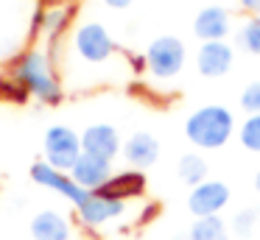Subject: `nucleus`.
Wrapping results in <instances>:
<instances>
[{"instance_id":"nucleus-1","label":"nucleus","mask_w":260,"mask_h":240,"mask_svg":"<svg viewBox=\"0 0 260 240\" xmlns=\"http://www.w3.org/2000/svg\"><path fill=\"white\" fill-rule=\"evenodd\" d=\"M9 73H12V81L28 92V98H37L45 106H53L62 100V84H59V76L53 73L51 56L45 50L40 48L23 50L12 61Z\"/></svg>"},{"instance_id":"nucleus-2","label":"nucleus","mask_w":260,"mask_h":240,"mask_svg":"<svg viewBox=\"0 0 260 240\" xmlns=\"http://www.w3.org/2000/svg\"><path fill=\"white\" fill-rule=\"evenodd\" d=\"M235 134V115L221 104H204L185 120V137L202 151H218Z\"/></svg>"},{"instance_id":"nucleus-3","label":"nucleus","mask_w":260,"mask_h":240,"mask_svg":"<svg viewBox=\"0 0 260 240\" xmlns=\"http://www.w3.org/2000/svg\"><path fill=\"white\" fill-rule=\"evenodd\" d=\"M187 61V48L179 37H171V33H162V37L151 39L146 48V70L151 78L157 81H171L182 73Z\"/></svg>"},{"instance_id":"nucleus-4","label":"nucleus","mask_w":260,"mask_h":240,"mask_svg":"<svg viewBox=\"0 0 260 240\" xmlns=\"http://www.w3.org/2000/svg\"><path fill=\"white\" fill-rule=\"evenodd\" d=\"M73 50L81 61L98 67V64H107V61L118 53V42H115L112 33L107 31V25L90 20V22H81L73 31Z\"/></svg>"},{"instance_id":"nucleus-5","label":"nucleus","mask_w":260,"mask_h":240,"mask_svg":"<svg viewBox=\"0 0 260 240\" xmlns=\"http://www.w3.org/2000/svg\"><path fill=\"white\" fill-rule=\"evenodd\" d=\"M42 154H45L48 165H53L56 170L70 173V167L84 154L81 151V134H76L68 126H51L45 131V137H42Z\"/></svg>"},{"instance_id":"nucleus-6","label":"nucleus","mask_w":260,"mask_h":240,"mask_svg":"<svg viewBox=\"0 0 260 240\" xmlns=\"http://www.w3.org/2000/svg\"><path fill=\"white\" fill-rule=\"evenodd\" d=\"M31 179H34L40 187L53 190V193H59L62 198H68L73 207H81V204L87 201V195H90L84 187H79V184L70 179V173L56 170V167L48 165L45 159H42V162H34V165H31Z\"/></svg>"},{"instance_id":"nucleus-7","label":"nucleus","mask_w":260,"mask_h":240,"mask_svg":"<svg viewBox=\"0 0 260 240\" xmlns=\"http://www.w3.org/2000/svg\"><path fill=\"white\" fill-rule=\"evenodd\" d=\"M232 193L221 179H207V182L196 184L187 195V210L196 218H210V215H221L226 204H230Z\"/></svg>"},{"instance_id":"nucleus-8","label":"nucleus","mask_w":260,"mask_h":240,"mask_svg":"<svg viewBox=\"0 0 260 240\" xmlns=\"http://www.w3.org/2000/svg\"><path fill=\"white\" fill-rule=\"evenodd\" d=\"M123 212H126V201H118V198H112V195L101 193V190H98V193H90L84 204L76 207V218H79V223L87 229L107 226L109 221L120 218Z\"/></svg>"},{"instance_id":"nucleus-9","label":"nucleus","mask_w":260,"mask_h":240,"mask_svg":"<svg viewBox=\"0 0 260 240\" xmlns=\"http://www.w3.org/2000/svg\"><path fill=\"white\" fill-rule=\"evenodd\" d=\"M235 64V48L226 39L221 42H202L196 50V70L204 78H221Z\"/></svg>"},{"instance_id":"nucleus-10","label":"nucleus","mask_w":260,"mask_h":240,"mask_svg":"<svg viewBox=\"0 0 260 240\" xmlns=\"http://www.w3.org/2000/svg\"><path fill=\"white\" fill-rule=\"evenodd\" d=\"M81 151L112 162L123 151V140H120L118 128L109 126V123H92L81 131Z\"/></svg>"},{"instance_id":"nucleus-11","label":"nucleus","mask_w":260,"mask_h":240,"mask_svg":"<svg viewBox=\"0 0 260 240\" xmlns=\"http://www.w3.org/2000/svg\"><path fill=\"white\" fill-rule=\"evenodd\" d=\"M112 162L101 159V156H92V154H81L79 162L70 167V179H73L79 187H84L87 193H98L104 190V184L112 179Z\"/></svg>"},{"instance_id":"nucleus-12","label":"nucleus","mask_w":260,"mask_h":240,"mask_svg":"<svg viewBox=\"0 0 260 240\" xmlns=\"http://www.w3.org/2000/svg\"><path fill=\"white\" fill-rule=\"evenodd\" d=\"M232 31V14L224 6H204L193 17V33L199 42H221Z\"/></svg>"},{"instance_id":"nucleus-13","label":"nucleus","mask_w":260,"mask_h":240,"mask_svg":"<svg viewBox=\"0 0 260 240\" xmlns=\"http://www.w3.org/2000/svg\"><path fill=\"white\" fill-rule=\"evenodd\" d=\"M28 229L34 240H76V226L62 210H40Z\"/></svg>"},{"instance_id":"nucleus-14","label":"nucleus","mask_w":260,"mask_h":240,"mask_svg":"<svg viewBox=\"0 0 260 240\" xmlns=\"http://www.w3.org/2000/svg\"><path fill=\"white\" fill-rule=\"evenodd\" d=\"M73 17H76V6L73 3H64V0L51 3L48 9L37 11V17H34V33L40 31L42 39L53 42V39H59L70 28Z\"/></svg>"},{"instance_id":"nucleus-15","label":"nucleus","mask_w":260,"mask_h":240,"mask_svg":"<svg viewBox=\"0 0 260 240\" xmlns=\"http://www.w3.org/2000/svg\"><path fill=\"white\" fill-rule=\"evenodd\" d=\"M120 156H123L135 170H146V167H151L154 162L159 159V140L154 137L151 131H135V134L126 137Z\"/></svg>"},{"instance_id":"nucleus-16","label":"nucleus","mask_w":260,"mask_h":240,"mask_svg":"<svg viewBox=\"0 0 260 240\" xmlns=\"http://www.w3.org/2000/svg\"><path fill=\"white\" fill-rule=\"evenodd\" d=\"M101 193L112 195V198H118V201L140 198V195L146 193V176H143V170H135V167L120 170V173H112V179L104 184Z\"/></svg>"},{"instance_id":"nucleus-17","label":"nucleus","mask_w":260,"mask_h":240,"mask_svg":"<svg viewBox=\"0 0 260 240\" xmlns=\"http://www.w3.org/2000/svg\"><path fill=\"white\" fill-rule=\"evenodd\" d=\"M176 176H179L182 184H187V187H196V184L207 182L210 179V165L207 159H204L202 154H182L179 162H176Z\"/></svg>"},{"instance_id":"nucleus-18","label":"nucleus","mask_w":260,"mask_h":240,"mask_svg":"<svg viewBox=\"0 0 260 240\" xmlns=\"http://www.w3.org/2000/svg\"><path fill=\"white\" fill-rule=\"evenodd\" d=\"M230 237V221L221 215L196 218L187 229V240H226Z\"/></svg>"},{"instance_id":"nucleus-19","label":"nucleus","mask_w":260,"mask_h":240,"mask_svg":"<svg viewBox=\"0 0 260 240\" xmlns=\"http://www.w3.org/2000/svg\"><path fill=\"white\" fill-rule=\"evenodd\" d=\"M260 226V210L257 207H243V210H238L235 215L230 218V234H235V237H252L254 232H257Z\"/></svg>"},{"instance_id":"nucleus-20","label":"nucleus","mask_w":260,"mask_h":240,"mask_svg":"<svg viewBox=\"0 0 260 240\" xmlns=\"http://www.w3.org/2000/svg\"><path fill=\"white\" fill-rule=\"evenodd\" d=\"M235 42L241 45L246 53L252 56H260V14L257 17H249L241 28H238V37Z\"/></svg>"},{"instance_id":"nucleus-21","label":"nucleus","mask_w":260,"mask_h":240,"mask_svg":"<svg viewBox=\"0 0 260 240\" xmlns=\"http://www.w3.org/2000/svg\"><path fill=\"white\" fill-rule=\"evenodd\" d=\"M238 140L246 151L260 154V115H246V120L238 128Z\"/></svg>"},{"instance_id":"nucleus-22","label":"nucleus","mask_w":260,"mask_h":240,"mask_svg":"<svg viewBox=\"0 0 260 240\" xmlns=\"http://www.w3.org/2000/svg\"><path fill=\"white\" fill-rule=\"evenodd\" d=\"M238 100H241V109L246 112V115H260V81L246 84Z\"/></svg>"},{"instance_id":"nucleus-23","label":"nucleus","mask_w":260,"mask_h":240,"mask_svg":"<svg viewBox=\"0 0 260 240\" xmlns=\"http://www.w3.org/2000/svg\"><path fill=\"white\" fill-rule=\"evenodd\" d=\"M0 100H17V104H25V100H28V92H25L20 84H14L12 78L0 76Z\"/></svg>"},{"instance_id":"nucleus-24","label":"nucleus","mask_w":260,"mask_h":240,"mask_svg":"<svg viewBox=\"0 0 260 240\" xmlns=\"http://www.w3.org/2000/svg\"><path fill=\"white\" fill-rule=\"evenodd\" d=\"M238 6H241L246 14H252V17L260 14V0H238Z\"/></svg>"},{"instance_id":"nucleus-25","label":"nucleus","mask_w":260,"mask_h":240,"mask_svg":"<svg viewBox=\"0 0 260 240\" xmlns=\"http://www.w3.org/2000/svg\"><path fill=\"white\" fill-rule=\"evenodd\" d=\"M126 59H129L132 70H137V73H140V70H146V53H143V56H137V53H129Z\"/></svg>"},{"instance_id":"nucleus-26","label":"nucleus","mask_w":260,"mask_h":240,"mask_svg":"<svg viewBox=\"0 0 260 240\" xmlns=\"http://www.w3.org/2000/svg\"><path fill=\"white\" fill-rule=\"evenodd\" d=\"M132 3H135V0H104V6H109V9H115V11H123V9H129Z\"/></svg>"},{"instance_id":"nucleus-27","label":"nucleus","mask_w":260,"mask_h":240,"mask_svg":"<svg viewBox=\"0 0 260 240\" xmlns=\"http://www.w3.org/2000/svg\"><path fill=\"white\" fill-rule=\"evenodd\" d=\"M157 215V204H151L148 210H143V215H140V221H148V218H154Z\"/></svg>"},{"instance_id":"nucleus-28","label":"nucleus","mask_w":260,"mask_h":240,"mask_svg":"<svg viewBox=\"0 0 260 240\" xmlns=\"http://www.w3.org/2000/svg\"><path fill=\"white\" fill-rule=\"evenodd\" d=\"M254 190H257V193H260V170L254 173Z\"/></svg>"},{"instance_id":"nucleus-29","label":"nucleus","mask_w":260,"mask_h":240,"mask_svg":"<svg viewBox=\"0 0 260 240\" xmlns=\"http://www.w3.org/2000/svg\"><path fill=\"white\" fill-rule=\"evenodd\" d=\"M171 240H187V234H176V237H171Z\"/></svg>"}]
</instances>
